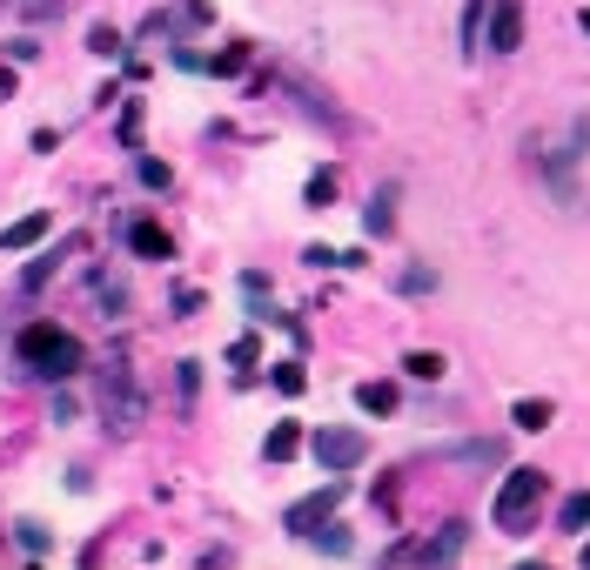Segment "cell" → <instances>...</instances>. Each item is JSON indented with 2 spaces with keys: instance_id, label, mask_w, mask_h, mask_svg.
Returning a JSON list of instances; mask_svg holds the SVG:
<instances>
[{
  "instance_id": "cell-1",
  "label": "cell",
  "mask_w": 590,
  "mask_h": 570,
  "mask_svg": "<svg viewBox=\"0 0 590 570\" xmlns=\"http://www.w3.org/2000/svg\"><path fill=\"white\" fill-rule=\"evenodd\" d=\"M14 356H21V369H34V376H67V369H81V342H74L61 322H27V329L14 335Z\"/></svg>"
},
{
  "instance_id": "cell-2",
  "label": "cell",
  "mask_w": 590,
  "mask_h": 570,
  "mask_svg": "<svg viewBox=\"0 0 590 570\" xmlns=\"http://www.w3.org/2000/svg\"><path fill=\"white\" fill-rule=\"evenodd\" d=\"M543 490H550V477H543V470H510V477L497 483V504H490L497 530L524 537V530H530V517H537V504H543Z\"/></svg>"
},
{
  "instance_id": "cell-3",
  "label": "cell",
  "mask_w": 590,
  "mask_h": 570,
  "mask_svg": "<svg viewBox=\"0 0 590 570\" xmlns=\"http://www.w3.org/2000/svg\"><path fill=\"white\" fill-rule=\"evenodd\" d=\"M342 497H349V483H342V470L323 483V490H309V497L302 504H289L283 510V530H296V537H309V530H316V523H329L336 510H342Z\"/></svg>"
},
{
  "instance_id": "cell-4",
  "label": "cell",
  "mask_w": 590,
  "mask_h": 570,
  "mask_svg": "<svg viewBox=\"0 0 590 570\" xmlns=\"http://www.w3.org/2000/svg\"><path fill=\"white\" fill-rule=\"evenodd\" d=\"M309 449H316V464H323V470H356L363 456H369L363 430H316V436H309Z\"/></svg>"
},
{
  "instance_id": "cell-5",
  "label": "cell",
  "mask_w": 590,
  "mask_h": 570,
  "mask_svg": "<svg viewBox=\"0 0 590 570\" xmlns=\"http://www.w3.org/2000/svg\"><path fill=\"white\" fill-rule=\"evenodd\" d=\"M463 537H469L463 523H443L437 537H423V544H389V563H450L463 550Z\"/></svg>"
},
{
  "instance_id": "cell-6",
  "label": "cell",
  "mask_w": 590,
  "mask_h": 570,
  "mask_svg": "<svg viewBox=\"0 0 590 570\" xmlns=\"http://www.w3.org/2000/svg\"><path fill=\"white\" fill-rule=\"evenodd\" d=\"M517 41H524V8H517V0H490L484 48H497V54H517Z\"/></svg>"
},
{
  "instance_id": "cell-7",
  "label": "cell",
  "mask_w": 590,
  "mask_h": 570,
  "mask_svg": "<svg viewBox=\"0 0 590 570\" xmlns=\"http://www.w3.org/2000/svg\"><path fill=\"white\" fill-rule=\"evenodd\" d=\"M101 403H108V416H114V430L141 423V390L128 383V376H108V383H101Z\"/></svg>"
},
{
  "instance_id": "cell-8",
  "label": "cell",
  "mask_w": 590,
  "mask_h": 570,
  "mask_svg": "<svg viewBox=\"0 0 590 570\" xmlns=\"http://www.w3.org/2000/svg\"><path fill=\"white\" fill-rule=\"evenodd\" d=\"M128 249L148 255V262H168V255H175V236H168V228H154V221H128Z\"/></svg>"
},
{
  "instance_id": "cell-9",
  "label": "cell",
  "mask_w": 590,
  "mask_h": 570,
  "mask_svg": "<svg viewBox=\"0 0 590 570\" xmlns=\"http://www.w3.org/2000/svg\"><path fill=\"white\" fill-rule=\"evenodd\" d=\"M48 236V215H21V221H8V228H0V249H34V242H41Z\"/></svg>"
},
{
  "instance_id": "cell-10",
  "label": "cell",
  "mask_w": 590,
  "mask_h": 570,
  "mask_svg": "<svg viewBox=\"0 0 590 570\" xmlns=\"http://www.w3.org/2000/svg\"><path fill=\"white\" fill-rule=\"evenodd\" d=\"M510 423H517V430H550V423H557V409H550L543 396H524V403H510Z\"/></svg>"
},
{
  "instance_id": "cell-11",
  "label": "cell",
  "mask_w": 590,
  "mask_h": 570,
  "mask_svg": "<svg viewBox=\"0 0 590 570\" xmlns=\"http://www.w3.org/2000/svg\"><path fill=\"white\" fill-rule=\"evenodd\" d=\"M356 403H363L369 416H397L403 396H397V383H356Z\"/></svg>"
},
{
  "instance_id": "cell-12",
  "label": "cell",
  "mask_w": 590,
  "mask_h": 570,
  "mask_svg": "<svg viewBox=\"0 0 590 570\" xmlns=\"http://www.w3.org/2000/svg\"><path fill=\"white\" fill-rule=\"evenodd\" d=\"M296 449H302V430H296V423H283V430H268V436H262V456H268V464H289Z\"/></svg>"
},
{
  "instance_id": "cell-13",
  "label": "cell",
  "mask_w": 590,
  "mask_h": 570,
  "mask_svg": "<svg viewBox=\"0 0 590 570\" xmlns=\"http://www.w3.org/2000/svg\"><path fill=\"white\" fill-rule=\"evenodd\" d=\"M363 228H369V236H389V228H397V188H382V195L369 202V215H363Z\"/></svg>"
},
{
  "instance_id": "cell-14",
  "label": "cell",
  "mask_w": 590,
  "mask_h": 570,
  "mask_svg": "<svg viewBox=\"0 0 590 570\" xmlns=\"http://www.w3.org/2000/svg\"><path fill=\"white\" fill-rule=\"evenodd\" d=\"M403 369L416 376V383H443V369H450V363H443L437 350H410V356H403Z\"/></svg>"
},
{
  "instance_id": "cell-15",
  "label": "cell",
  "mask_w": 590,
  "mask_h": 570,
  "mask_svg": "<svg viewBox=\"0 0 590 570\" xmlns=\"http://www.w3.org/2000/svg\"><path fill=\"white\" fill-rule=\"evenodd\" d=\"M336 188H342V175H336V168H316V175H309V208H329Z\"/></svg>"
},
{
  "instance_id": "cell-16",
  "label": "cell",
  "mask_w": 590,
  "mask_h": 570,
  "mask_svg": "<svg viewBox=\"0 0 590 570\" xmlns=\"http://www.w3.org/2000/svg\"><path fill=\"white\" fill-rule=\"evenodd\" d=\"M484 21H490V0H469L463 8V48H484Z\"/></svg>"
},
{
  "instance_id": "cell-17",
  "label": "cell",
  "mask_w": 590,
  "mask_h": 570,
  "mask_svg": "<svg viewBox=\"0 0 590 570\" xmlns=\"http://www.w3.org/2000/svg\"><path fill=\"white\" fill-rule=\"evenodd\" d=\"M557 523H564V530H583V523H590V490H577V497H564Z\"/></svg>"
},
{
  "instance_id": "cell-18",
  "label": "cell",
  "mask_w": 590,
  "mask_h": 570,
  "mask_svg": "<svg viewBox=\"0 0 590 570\" xmlns=\"http://www.w3.org/2000/svg\"><path fill=\"white\" fill-rule=\"evenodd\" d=\"M275 390H283V396H302V390H309L302 363H275Z\"/></svg>"
},
{
  "instance_id": "cell-19",
  "label": "cell",
  "mask_w": 590,
  "mask_h": 570,
  "mask_svg": "<svg viewBox=\"0 0 590 570\" xmlns=\"http://www.w3.org/2000/svg\"><path fill=\"white\" fill-rule=\"evenodd\" d=\"M309 537H316V544H323V550H336V557H342V550H349V530H342V523H336V517H329V523H316V530H309Z\"/></svg>"
},
{
  "instance_id": "cell-20",
  "label": "cell",
  "mask_w": 590,
  "mask_h": 570,
  "mask_svg": "<svg viewBox=\"0 0 590 570\" xmlns=\"http://www.w3.org/2000/svg\"><path fill=\"white\" fill-rule=\"evenodd\" d=\"M242 67H249V48H242V41H235L228 54H215V61H209V74H242Z\"/></svg>"
},
{
  "instance_id": "cell-21",
  "label": "cell",
  "mask_w": 590,
  "mask_h": 570,
  "mask_svg": "<svg viewBox=\"0 0 590 570\" xmlns=\"http://www.w3.org/2000/svg\"><path fill=\"white\" fill-rule=\"evenodd\" d=\"M88 48H95V54H108V61H114V54H122V34H114V27H95V34H88Z\"/></svg>"
},
{
  "instance_id": "cell-22",
  "label": "cell",
  "mask_w": 590,
  "mask_h": 570,
  "mask_svg": "<svg viewBox=\"0 0 590 570\" xmlns=\"http://www.w3.org/2000/svg\"><path fill=\"white\" fill-rule=\"evenodd\" d=\"M54 269H61V255H41V262H34V269H27V289H41V282H48Z\"/></svg>"
},
{
  "instance_id": "cell-23",
  "label": "cell",
  "mask_w": 590,
  "mask_h": 570,
  "mask_svg": "<svg viewBox=\"0 0 590 570\" xmlns=\"http://www.w3.org/2000/svg\"><path fill=\"white\" fill-rule=\"evenodd\" d=\"M429 289H437V276H429V269H410V276H403V295H429Z\"/></svg>"
},
{
  "instance_id": "cell-24",
  "label": "cell",
  "mask_w": 590,
  "mask_h": 570,
  "mask_svg": "<svg viewBox=\"0 0 590 570\" xmlns=\"http://www.w3.org/2000/svg\"><path fill=\"white\" fill-rule=\"evenodd\" d=\"M141 181H148V188H168L175 175H168V162H141Z\"/></svg>"
},
{
  "instance_id": "cell-25",
  "label": "cell",
  "mask_w": 590,
  "mask_h": 570,
  "mask_svg": "<svg viewBox=\"0 0 590 570\" xmlns=\"http://www.w3.org/2000/svg\"><path fill=\"white\" fill-rule=\"evenodd\" d=\"M228 356H235V363H255V356H262V342H255V335H235V350H228Z\"/></svg>"
},
{
  "instance_id": "cell-26",
  "label": "cell",
  "mask_w": 590,
  "mask_h": 570,
  "mask_svg": "<svg viewBox=\"0 0 590 570\" xmlns=\"http://www.w3.org/2000/svg\"><path fill=\"white\" fill-rule=\"evenodd\" d=\"M14 94V67H0V101H8Z\"/></svg>"
},
{
  "instance_id": "cell-27",
  "label": "cell",
  "mask_w": 590,
  "mask_h": 570,
  "mask_svg": "<svg viewBox=\"0 0 590 570\" xmlns=\"http://www.w3.org/2000/svg\"><path fill=\"white\" fill-rule=\"evenodd\" d=\"M577 27H583V34H590V8H583V14H577Z\"/></svg>"
},
{
  "instance_id": "cell-28",
  "label": "cell",
  "mask_w": 590,
  "mask_h": 570,
  "mask_svg": "<svg viewBox=\"0 0 590 570\" xmlns=\"http://www.w3.org/2000/svg\"><path fill=\"white\" fill-rule=\"evenodd\" d=\"M583 563H590V550H583Z\"/></svg>"
}]
</instances>
